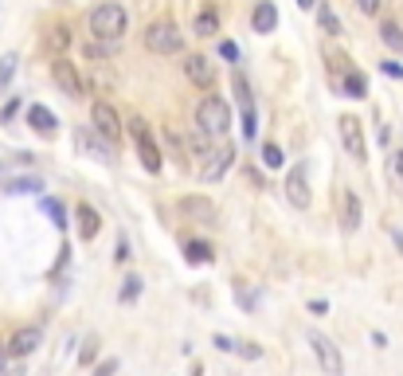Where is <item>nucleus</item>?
I'll return each instance as SVG.
<instances>
[{
  "instance_id": "f257e3e1",
  "label": "nucleus",
  "mask_w": 403,
  "mask_h": 376,
  "mask_svg": "<svg viewBox=\"0 0 403 376\" xmlns=\"http://www.w3.org/2000/svg\"><path fill=\"white\" fill-rule=\"evenodd\" d=\"M87 28H90V36H94V40L118 43L122 36H126V28H129V16H126V8H122V4L106 0V4H98V8H90Z\"/></svg>"
},
{
  "instance_id": "f03ea898",
  "label": "nucleus",
  "mask_w": 403,
  "mask_h": 376,
  "mask_svg": "<svg viewBox=\"0 0 403 376\" xmlns=\"http://www.w3.org/2000/svg\"><path fill=\"white\" fill-rule=\"evenodd\" d=\"M196 126L204 129L207 138H224L227 129H231V106H227L219 94H207V99H200V106H196Z\"/></svg>"
},
{
  "instance_id": "7ed1b4c3",
  "label": "nucleus",
  "mask_w": 403,
  "mask_h": 376,
  "mask_svg": "<svg viewBox=\"0 0 403 376\" xmlns=\"http://www.w3.org/2000/svg\"><path fill=\"white\" fill-rule=\"evenodd\" d=\"M145 48L153 51V55H177V51L184 48V31L173 20H153L145 28Z\"/></svg>"
},
{
  "instance_id": "20e7f679",
  "label": "nucleus",
  "mask_w": 403,
  "mask_h": 376,
  "mask_svg": "<svg viewBox=\"0 0 403 376\" xmlns=\"http://www.w3.org/2000/svg\"><path fill=\"white\" fill-rule=\"evenodd\" d=\"M129 133H133V145H138V157H141V165H145V173H161L165 157H161V145H157V138H153L149 122L129 118Z\"/></svg>"
},
{
  "instance_id": "39448f33",
  "label": "nucleus",
  "mask_w": 403,
  "mask_h": 376,
  "mask_svg": "<svg viewBox=\"0 0 403 376\" xmlns=\"http://www.w3.org/2000/svg\"><path fill=\"white\" fill-rule=\"evenodd\" d=\"M90 126H94V133H102L110 145H118L126 122H122V114L110 106V102H94V106H90Z\"/></svg>"
},
{
  "instance_id": "423d86ee",
  "label": "nucleus",
  "mask_w": 403,
  "mask_h": 376,
  "mask_svg": "<svg viewBox=\"0 0 403 376\" xmlns=\"http://www.w3.org/2000/svg\"><path fill=\"white\" fill-rule=\"evenodd\" d=\"M309 349L317 353V361H321V368L329 376H344V356H341V349H337V341L333 337H325V333H309Z\"/></svg>"
},
{
  "instance_id": "0eeeda50",
  "label": "nucleus",
  "mask_w": 403,
  "mask_h": 376,
  "mask_svg": "<svg viewBox=\"0 0 403 376\" xmlns=\"http://www.w3.org/2000/svg\"><path fill=\"white\" fill-rule=\"evenodd\" d=\"M286 200H290V204H294V208H309V165H305V161H298L294 168H290V173H286Z\"/></svg>"
},
{
  "instance_id": "6e6552de",
  "label": "nucleus",
  "mask_w": 403,
  "mask_h": 376,
  "mask_svg": "<svg viewBox=\"0 0 403 376\" xmlns=\"http://www.w3.org/2000/svg\"><path fill=\"white\" fill-rule=\"evenodd\" d=\"M341 145L349 149V157L353 161H368V141H364V126H360V118H353V114H344L341 122Z\"/></svg>"
},
{
  "instance_id": "1a4fd4ad",
  "label": "nucleus",
  "mask_w": 403,
  "mask_h": 376,
  "mask_svg": "<svg viewBox=\"0 0 403 376\" xmlns=\"http://www.w3.org/2000/svg\"><path fill=\"white\" fill-rule=\"evenodd\" d=\"M51 79H55V87H59L63 94H71V99H82V75H79V67H75L67 55L51 59Z\"/></svg>"
},
{
  "instance_id": "9d476101",
  "label": "nucleus",
  "mask_w": 403,
  "mask_h": 376,
  "mask_svg": "<svg viewBox=\"0 0 403 376\" xmlns=\"http://www.w3.org/2000/svg\"><path fill=\"white\" fill-rule=\"evenodd\" d=\"M177 212H180L184 219L207 224V228H212V224H219V208H216L207 196H180V200H177Z\"/></svg>"
},
{
  "instance_id": "9b49d317",
  "label": "nucleus",
  "mask_w": 403,
  "mask_h": 376,
  "mask_svg": "<svg viewBox=\"0 0 403 376\" xmlns=\"http://www.w3.org/2000/svg\"><path fill=\"white\" fill-rule=\"evenodd\" d=\"M231 165H235V149H231V145H212V149H207V157L200 161V177H204V180H219Z\"/></svg>"
},
{
  "instance_id": "f8f14e48",
  "label": "nucleus",
  "mask_w": 403,
  "mask_h": 376,
  "mask_svg": "<svg viewBox=\"0 0 403 376\" xmlns=\"http://www.w3.org/2000/svg\"><path fill=\"white\" fill-rule=\"evenodd\" d=\"M184 75H188V82L200 87V90L216 87V63L207 59V55H188V59H184Z\"/></svg>"
},
{
  "instance_id": "ddd939ff",
  "label": "nucleus",
  "mask_w": 403,
  "mask_h": 376,
  "mask_svg": "<svg viewBox=\"0 0 403 376\" xmlns=\"http://www.w3.org/2000/svg\"><path fill=\"white\" fill-rule=\"evenodd\" d=\"M40 341H43L40 326H24V329H16V333H12L8 353H12V356H31L36 349H40Z\"/></svg>"
},
{
  "instance_id": "4468645a",
  "label": "nucleus",
  "mask_w": 403,
  "mask_h": 376,
  "mask_svg": "<svg viewBox=\"0 0 403 376\" xmlns=\"http://www.w3.org/2000/svg\"><path fill=\"white\" fill-rule=\"evenodd\" d=\"M43 48L51 51V59L67 55V48H71V28L67 24H47V31H43Z\"/></svg>"
},
{
  "instance_id": "2eb2a0df",
  "label": "nucleus",
  "mask_w": 403,
  "mask_h": 376,
  "mask_svg": "<svg viewBox=\"0 0 403 376\" xmlns=\"http://www.w3.org/2000/svg\"><path fill=\"white\" fill-rule=\"evenodd\" d=\"M251 28L258 31V36H270V31L278 28V8L270 4V0H258L255 12H251Z\"/></svg>"
},
{
  "instance_id": "dca6fc26",
  "label": "nucleus",
  "mask_w": 403,
  "mask_h": 376,
  "mask_svg": "<svg viewBox=\"0 0 403 376\" xmlns=\"http://www.w3.org/2000/svg\"><path fill=\"white\" fill-rule=\"evenodd\" d=\"M28 126H31V129H40L43 138H55V129H59V118H55V114H51L47 106L31 102V106H28Z\"/></svg>"
},
{
  "instance_id": "f3484780",
  "label": "nucleus",
  "mask_w": 403,
  "mask_h": 376,
  "mask_svg": "<svg viewBox=\"0 0 403 376\" xmlns=\"http://www.w3.org/2000/svg\"><path fill=\"white\" fill-rule=\"evenodd\" d=\"M341 224H344V231H356L360 228V219H364V208H360V196H356L353 188H344V196H341Z\"/></svg>"
},
{
  "instance_id": "a211bd4d",
  "label": "nucleus",
  "mask_w": 403,
  "mask_h": 376,
  "mask_svg": "<svg viewBox=\"0 0 403 376\" xmlns=\"http://www.w3.org/2000/svg\"><path fill=\"white\" fill-rule=\"evenodd\" d=\"M43 180L31 177V173H16V177H8L4 185H0V192H8V196H31V192H40Z\"/></svg>"
},
{
  "instance_id": "6ab92c4d",
  "label": "nucleus",
  "mask_w": 403,
  "mask_h": 376,
  "mask_svg": "<svg viewBox=\"0 0 403 376\" xmlns=\"http://www.w3.org/2000/svg\"><path fill=\"white\" fill-rule=\"evenodd\" d=\"M75 216H79V236L87 239H98V231H102V216L94 208H90V204H79V208H75Z\"/></svg>"
},
{
  "instance_id": "aec40b11",
  "label": "nucleus",
  "mask_w": 403,
  "mask_h": 376,
  "mask_svg": "<svg viewBox=\"0 0 403 376\" xmlns=\"http://www.w3.org/2000/svg\"><path fill=\"white\" fill-rule=\"evenodd\" d=\"M192 31H196V36H216L219 31V12H216V4H204V8L196 12V20H192Z\"/></svg>"
},
{
  "instance_id": "412c9836",
  "label": "nucleus",
  "mask_w": 403,
  "mask_h": 376,
  "mask_svg": "<svg viewBox=\"0 0 403 376\" xmlns=\"http://www.w3.org/2000/svg\"><path fill=\"white\" fill-rule=\"evenodd\" d=\"M184 259H188V263H196V267H207V263L216 259V251H212V243H204V239H188V243H184Z\"/></svg>"
},
{
  "instance_id": "4be33fe9",
  "label": "nucleus",
  "mask_w": 403,
  "mask_h": 376,
  "mask_svg": "<svg viewBox=\"0 0 403 376\" xmlns=\"http://www.w3.org/2000/svg\"><path fill=\"white\" fill-rule=\"evenodd\" d=\"M317 24H321V31H325V36H333V40L344 31L341 16H337V12L329 8V4H317Z\"/></svg>"
},
{
  "instance_id": "5701e85b",
  "label": "nucleus",
  "mask_w": 403,
  "mask_h": 376,
  "mask_svg": "<svg viewBox=\"0 0 403 376\" xmlns=\"http://www.w3.org/2000/svg\"><path fill=\"white\" fill-rule=\"evenodd\" d=\"M16 63H20V55H16V51H8V55L0 59V99H4V90L12 87V79H16Z\"/></svg>"
},
{
  "instance_id": "b1692460",
  "label": "nucleus",
  "mask_w": 403,
  "mask_h": 376,
  "mask_svg": "<svg viewBox=\"0 0 403 376\" xmlns=\"http://www.w3.org/2000/svg\"><path fill=\"white\" fill-rule=\"evenodd\" d=\"M380 40L388 43L392 51H403V24H395V20H383V24H380Z\"/></svg>"
},
{
  "instance_id": "393cba45",
  "label": "nucleus",
  "mask_w": 403,
  "mask_h": 376,
  "mask_svg": "<svg viewBox=\"0 0 403 376\" xmlns=\"http://www.w3.org/2000/svg\"><path fill=\"white\" fill-rule=\"evenodd\" d=\"M344 94H349V99H368V79H364L360 71H349V75H344Z\"/></svg>"
},
{
  "instance_id": "a878e982",
  "label": "nucleus",
  "mask_w": 403,
  "mask_h": 376,
  "mask_svg": "<svg viewBox=\"0 0 403 376\" xmlns=\"http://www.w3.org/2000/svg\"><path fill=\"white\" fill-rule=\"evenodd\" d=\"M231 87H235V99H239V106H255V94H251V82H247V75L243 71H235V75H231Z\"/></svg>"
},
{
  "instance_id": "bb28decb",
  "label": "nucleus",
  "mask_w": 403,
  "mask_h": 376,
  "mask_svg": "<svg viewBox=\"0 0 403 376\" xmlns=\"http://www.w3.org/2000/svg\"><path fill=\"white\" fill-rule=\"evenodd\" d=\"M141 298V275H129L118 290V302H138Z\"/></svg>"
},
{
  "instance_id": "cd10ccee",
  "label": "nucleus",
  "mask_w": 403,
  "mask_h": 376,
  "mask_svg": "<svg viewBox=\"0 0 403 376\" xmlns=\"http://www.w3.org/2000/svg\"><path fill=\"white\" fill-rule=\"evenodd\" d=\"M263 165H266V168H282V165H286L282 149H278L274 141H266V145H263Z\"/></svg>"
},
{
  "instance_id": "c85d7f7f",
  "label": "nucleus",
  "mask_w": 403,
  "mask_h": 376,
  "mask_svg": "<svg viewBox=\"0 0 403 376\" xmlns=\"http://www.w3.org/2000/svg\"><path fill=\"white\" fill-rule=\"evenodd\" d=\"M43 212H47V216H51V224H55V228H67V212H63V204H59V200H43Z\"/></svg>"
},
{
  "instance_id": "c756f323",
  "label": "nucleus",
  "mask_w": 403,
  "mask_h": 376,
  "mask_svg": "<svg viewBox=\"0 0 403 376\" xmlns=\"http://www.w3.org/2000/svg\"><path fill=\"white\" fill-rule=\"evenodd\" d=\"M388 177H392V180H395V185H400V188H403V145H400V149H395L392 157H388Z\"/></svg>"
},
{
  "instance_id": "7c9ffc66",
  "label": "nucleus",
  "mask_w": 403,
  "mask_h": 376,
  "mask_svg": "<svg viewBox=\"0 0 403 376\" xmlns=\"http://www.w3.org/2000/svg\"><path fill=\"white\" fill-rule=\"evenodd\" d=\"M255 133H258V110L247 106V110H243V138L255 141Z\"/></svg>"
},
{
  "instance_id": "2f4dec72",
  "label": "nucleus",
  "mask_w": 403,
  "mask_h": 376,
  "mask_svg": "<svg viewBox=\"0 0 403 376\" xmlns=\"http://www.w3.org/2000/svg\"><path fill=\"white\" fill-rule=\"evenodd\" d=\"M235 353L243 356V361H258V356H263V349H258L255 341H235Z\"/></svg>"
},
{
  "instance_id": "473e14b6",
  "label": "nucleus",
  "mask_w": 403,
  "mask_h": 376,
  "mask_svg": "<svg viewBox=\"0 0 403 376\" xmlns=\"http://www.w3.org/2000/svg\"><path fill=\"white\" fill-rule=\"evenodd\" d=\"M94 353H98V337H87V341H82L79 361H82V365H90V361H94Z\"/></svg>"
},
{
  "instance_id": "72a5a7b5",
  "label": "nucleus",
  "mask_w": 403,
  "mask_h": 376,
  "mask_svg": "<svg viewBox=\"0 0 403 376\" xmlns=\"http://www.w3.org/2000/svg\"><path fill=\"white\" fill-rule=\"evenodd\" d=\"M212 345H216L219 353H235V337H227V333H216V337H212Z\"/></svg>"
},
{
  "instance_id": "f704fd0d",
  "label": "nucleus",
  "mask_w": 403,
  "mask_h": 376,
  "mask_svg": "<svg viewBox=\"0 0 403 376\" xmlns=\"http://www.w3.org/2000/svg\"><path fill=\"white\" fill-rule=\"evenodd\" d=\"M114 373H118V356H106V361L94 368V376H114Z\"/></svg>"
},
{
  "instance_id": "c9c22d12",
  "label": "nucleus",
  "mask_w": 403,
  "mask_h": 376,
  "mask_svg": "<svg viewBox=\"0 0 403 376\" xmlns=\"http://www.w3.org/2000/svg\"><path fill=\"white\" fill-rule=\"evenodd\" d=\"M380 71L383 75H392V79H403V63H395V59H383Z\"/></svg>"
},
{
  "instance_id": "e433bc0d",
  "label": "nucleus",
  "mask_w": 403,
  "mask_h": 376,
  "mask_svg": "<svg viewBox=\"0 0 403 376\" xmlns=\"http://www.w3.org/2000/svg\"><path fill=\"white\" fill-rule=\"evenodd\" d=\"M219 55H224L227 63H235V59H239V48H235L231 40H224V43H219Z\"/></svg>"
},
{
  "instance_id": "4c0bfd02",
  "label": "nucleus",
  "mask_w": 403,
  "mask_h": 376,
  "mask_svg": "<svg viewBox=\"0 0 403 376\" xmlns=\"http://www.w3.org/2000/svg\"><path fill=\"white\" fill-rule=\"evenodd\" d=\"M380 4H383V0H356V8H360L364 16H376V12H380Z\"/></svg>"
},
{
  "instance_id": "58836bf2",
  "label": "nucleus",
  "mask_w": 403,
  "mask_h": 376,
  "mask_svg": "<svg viewBox=\"0 0 403 376\" xmlns=\"http://www.w3.org/2000/svg\"><path fill=\"white\" fill-rule=\"evenodd\" d=\"M16 110H20V99H8V102H4V110H0V126H4V122L16 114Z\"/></svg>"
},
{
  "instance_id": "ea45409f",
  "label": "nucleus",
  "mask_w": 403,
  "mask_h": 376,
  "mask_svg": "<svg viewBox=\"0 0 403 376\" xmlns=\"http://www.w3.org/2000/svg\"><path fill=\"white\" fill-rule=\"evenodd\" d=\"M114 259H118V263H126V259H129V239H126V236L118 239V251H114Z\"/></svg>"
},
{
  "instance_id": "a19ab883",
  "label": "nucleus",
  "mask_w": 403,
  "mask_h": 376,
  "mask_svg": "<svg viewBox=\"0 0 403 376\" xmlns=\"http://www.w3.org/2000/svg\"><path fill=\"white\" fill-rule=\"evenodd\" d=\"M325 310H329V302H325V298H314V302H309V314H317V317H321Z\"/></svg>"
},
{
  "instance_id": "79ce46f5",
  "label": "nucleus",
  "mask_w": 403,
  "mask_h": 376,
  "mask_svg": "<svg viewBox=\"0 0 403 376\" xmlns=\"http://www.w3.org/2000/svg\"><path fill=\"white\" fill-rule=\"evenodd\" d=\"M8 361H12L8 345H0V376H4V368H8Z\"/></svg>"
},
{
  "instance_id": "37998d69",
  "label": "nucleus",
  "mask_w": 403,
  "mask_h": 376,
  "mask_svg": "<svg viewBox=\"0 0 403 376\" xmlns=\"http://www.w3.org/2000/svg\"><path fill=\"white\" fill-rule=\"evenodd\" d=\"M298 4H302V8H317V0H298Z\"/></svg>"
},
{
  "instance_id": "c03bdc74",
  "label": "nucleus",
  "mask_w": 403,
  "mask_h": 376,
  "mask_svg": "<svg viewBox=\"0 0 403 376\" xmlns=\"http://www.w3.org/2000/svg\"><path fill=\"white\" fill-rule=\"evenodd\" d=\"M12 376H24V373H12Z\"/></svg>"
}]
</instances>
